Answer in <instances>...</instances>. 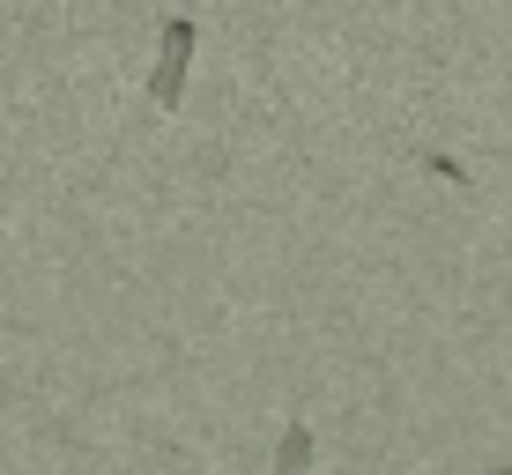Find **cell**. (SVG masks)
<instances>
[{
	"instance_id": "1",
	"label": "cell",
	"mask_w": 512,
	"mask_h": 475,
	"mask_svg": "<svg viewBox=\"0 0 512 475\" xmlns=\"http://www.w3.org/2000/svg\"><path fill=\"white\" fill-rule=\"evenodd\" d=\"M193 45H201L193 15H164V30H156V67H149V104L156 112H179L186 75H193Z\"/></svg>"
},
{
	"instance_id": "2",
	"label": "cell",
	"mask_w": 512,
	"mask_h": 475,
	"mask_svg": "<svg viewBox=\"0 0 512 475\" xmlns=\"http://www.w3.org/2000/svg\"><path fill=\"white\" fill-rule=\"evenodd\" d=\"M305 461H312V438H305V431L290 424V431H282V446H275V468L290 475V468H305Z\"/></svg>"
}]
</instances>
